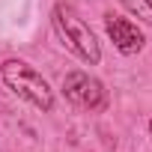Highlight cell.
<instances>
[{"label":"cell","instance_id":"obj_1","mask_svg":"<svg viewBox=\"0 0 152 152\" xmlns=\"http://www.w3.org/2000/svg\"><path fill=\"white\" fill-rule=\"evenodd\" d=\"M0 81L6 84L9 93H15L30 107H36L42 113H51L54 110V102H57L54 99V90L42 78V72L33 69L30 63H24V60H3V63H0Z\"/></svg>","mask_w":152,"mask_h":152},{"label":"cell","instance_id":"obj_2","mask_svg":"<svg viewBox=\"0 0 152 152\" xmlns=\"http://www.w3.org/2000/svg\"><path fill=\"white\" fill-rule=\"evenodd\" d=\"M51 27H54L57 39H60L75 57H78V60H84L87 66H99V63H102V48H99L96 33L90 30V24L75 12L72 6L57 3V6L51 9Z\"/></svg>","mask_w":152,"mask_h":152},{"label":"cell","instance_id":"obj_3","mask_svg":"<svg viewBox=\"0 0 152 152\" xmlns=\"http://www.w3.org/2000/svg\"><path fill=\"white\" fill-rule=\"evenodd\" d=\"M63 96L75 104V107H81V110H104L107 107V90L99 78H93L90 72H69L66 78H63Z\"/></svg>","mask_w":152,"mask_h":152},{"label":"cell","instance_id":"obj_4","mask_svg":"<svg viewBox=\"0 0 152 152\" xmlns=\"http://www.w3.org/2000/svg\"><path fill=\"white\" fill-rule=\"evenodd\" d=\"M104 30H107V39L113 42V48H116L119 54H125V57L140 54L143 45H146L143 30H140L134 21L122 18V15H104Z\"/></svg>","mask_w":152,"mask_h":152},{"label":"cell","instance_id":"obj_5","mask_svg":"<svg viewBox=\"0 0 152 152\" xmlns=\"http://www.w3.org/2000/svg\"><path fill=\"white\" fill-rule=\"evenodd\" d=\"M119 3H122L134 18H140L143 24H152V0H119Z\"/></svg>","mask_w":152,"mask_h":152},{"label":"cell","instance_id":"obj_6","mask_svg":"<svg viewBox=\"0 0 152 152\" xmlns=\"http://www.w3.org/2000/svg\"><path fill=\"white\" fill-rule=\"evenodd\" d=\"M149 140H152V119H149Z\"/></svg>","mask_w":152,"mask_h":152}]
</instances>
